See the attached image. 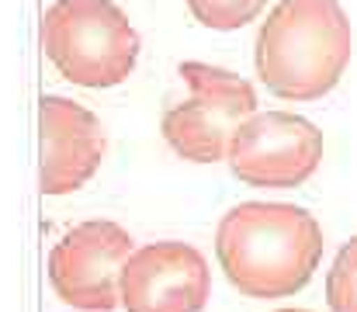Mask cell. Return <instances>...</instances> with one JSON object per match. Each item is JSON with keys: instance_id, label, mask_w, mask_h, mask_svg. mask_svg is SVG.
Instances as JSON below:
<instances>
[{"instance_id": "obj_7", "label": "cell", "mask_w": 357, "mask_h": 312, "mask_svg": "<svg viewBox=\"0 0 357 312\" xmlns=\"http://www.w3.org/2000/svg\"><path fill=\"white\" fill-rule=\"evenodd\" d=\"M208 299L212 271L205 253L191 243H146L121 264L119 306L125 312H202Z\"/></svg>"}, {"instance_id": "obj_10", "label": "cell", "mask_w": 357, "mask_h": 312, "mask_svg": "<svg viewBox=\"0 0 357 312\" xmlns=\"http://www.w3.org/2000/svg\"><path fill=\"white\" fill-rule=\"evenodd\" d=\"M326 302L330 312H357V236L333 257L326 274Z\"/></svg>"}, {"instance_id": "obj_11", "label": "cell", "mask_w": 357, "mask_h": 312, "mask_svg": "<svg viewBox=\"0 0 357 312\" xmlns=\"http://www.w3.org/2000/svg\"><path fill=\"white\" fill-rule=\"evenodd\" d=\"M278 312H309V309H278Z\"/></svg>"}, {"instance_id": "obj_4", "label": "cell", "mask_w": 357, "mask_h": 312, "mask_svg": "<svg viewBox=\"0 0 357 312\" xmlns=\"http://www.w3.org/2000/svg\"><path fill=\"white\" fill-rule=\"evenodd\" d=\"M177 77L188 84V98L167 107L160 132L170 149L191 163L226 160L229 135L257 111V91L246 77L233 70L188 59L177 66Z\"/></svg>"}, {"instance_id": "obj_1", "label": "cell", "mask_w": 357, "mask_h": 312, "mask_svg": "<svg viewBox=\"0 0 357 312\" xmlns=\"http://www.w3.org/2000/svg\"><path fill=\"white\" fill-rule=\"evenodd\" d=\"M215 260L246 299H288L302 292L323 260L316 215L284 202H243L219 218Z\"/></svg>"}, {"instance_id": "obj_5", "label": "cell", "mask_w": 357, "mask_h": 312, "mask_svg": "<svg viewBox=\"0 0 357 312\" xmlns=\"http://www.w3.org/2000/svg\"><path fill=\"white\" fill-rule=\"evenodd\" d=\"M323 160V132L291 111H253L229 135L226 163L250 188H298Z\"/></svg>"}, {"instance_id": "obj_3", "label": "cell", "mask_w": 357, "mask_h": 312, "mask_svg": "<svg viewBox=\"0 0 357 312\" xmlns=\"http://www.w3.org/2000/svg\"><path fill=\"white\" fill-rule=\"evenodd\" d=\"M45 59L66 84L105 91L132 77L142 38L115 0H56L38 24Z\"/></svg>"}, {"instance_id": "obj_9", "label": "cell", "mask_w": 357, "mask_h": 312, "mask_svg": "<svg viewBox=\"0 0 357 312\" xmlns=\"http://www.w3.org/2000/svg\"><path fill=\"white\" fill-rule=\"evenodd\" d=\"M267 0H188L191 17L212 31H239L264 14Z\"/></svg>"}, {"instance_id": "obj_6", "label": "cell", "mask_w": 357, "mask_h": 312, "mask_svg": "<svg viewBox=\"0 0 357 312\" xmlns=\"http://www.w3.org/2000/svg\"><path fill=\"white\" fill-rule=\"evenodd\" d=\"M135 239L112 218L66 229L49 250V285L59 302L84 312L119 309V274Z\"/></svg>"}, {"instance_id": "obj_8", "label": "cell", "mask_w": 357, "mask_h": 312, "mask_svg": "<svg viewBox=\"0 0 357 312\" xmlns=\"http://www.w3.org/2000/svg\"><path fill=\"white\" fill-rule=\"evenodd\" d=\"M108 149L101 118L84 104L42 94L38 101V191L49 198L80 191Z\"/></svg>"}, {"instance_id": "obj_2", "label": "cell", "mask_w": 357, "mask_h": 312, "mask_svg": "<svg viewBox=\"0 0 357 312\" xmlns=\"http://www.w3.org/2000/svg\"><path fill=\"white\" fill-rule=\"evenodd\" d=\"M354 52V31L340 0H281L260 21L253 66L281 101L326 98Z\"/></svg>"}]
</instances>
